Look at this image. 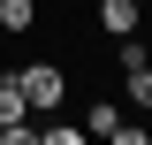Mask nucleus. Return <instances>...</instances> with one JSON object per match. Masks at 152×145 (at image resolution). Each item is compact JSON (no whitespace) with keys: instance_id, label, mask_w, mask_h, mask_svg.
<instances>
[{"instance_id":"obj_1","label":"nucleus","mask_w":152,"mask_h":145,"mask_svg":"<svg viewBox=\"0 0 152 145\" xmlns=\"http://www.w3.org/2000/svg\"><path fill=\"white\" fill-rule=\"evenodd\" d=\"M15 84H23V99H31V115H53L61 99H69L61 61H15Z\"/></svg>"},{"instance_id":"obj_3","label":"nucleus","mask_w":152,"mask_h":145,"mask_svg":"<svg viewBox=\"0 0 152 145\" xmlns=\"http://www.w3.org/2000/svg\"><path fill=\"white\" fill-rule=\"evenodd\" d=\"M38 130H31V99H23V84H15V69L0 76V145H31Z\"/></svg>"},{"instance_id":"obj_5","label":"nucleus","mask_w":152,"mask_h":145,"mask_svg":"<svg viewBox=\"0 0 152 145\" xmlns=\"http://www.w3.org/2000/svg\"><path fill=\"white\" fill-rule=\"evenodd\" d=\"M38 23V0H0V31H31Z\"/></svg>"},{"instance_id":"obj_6","label":"nucleus","mask_w":152,"mask_h":145,"mask_svg":"<svg viewBox=\"0 0 152 145\" xmlns=\"http://www.w3.org/2000/svg\"><path fill=\"white\" fill-rule=\"evenodd\" d=\"M38 138H46V145H76V138H84V122H46Z\"/></svg>"},{"instance_id":"obj_4","label":"nucleus","mask_w":152,"mask_h":145,"mask_svg":"<svg viewBox=\"0 0 152 145\" xmlns=\"http://www.w3.org/2000/svg\"><path fill=\"white\" fill-rule=\"evenodd\" d=\"M137 23H145V0H99V31L107 38H129Z\"/></svg>"},{"instance_id":"obj_2","label":"nucleus","mask_w":152,"mask_h":145,"mask_svg":"<svg viewBox=\"0 0 152 145\" xmlns=\"http://www.w3.org/2000/svg\"><path fill=\"white\" fill-rule=\"evenodd\" d=\"M114 61H122V92H129V107H137V115H152V54H145V38L129 31Z\"/></svg>"}]
</instances>
